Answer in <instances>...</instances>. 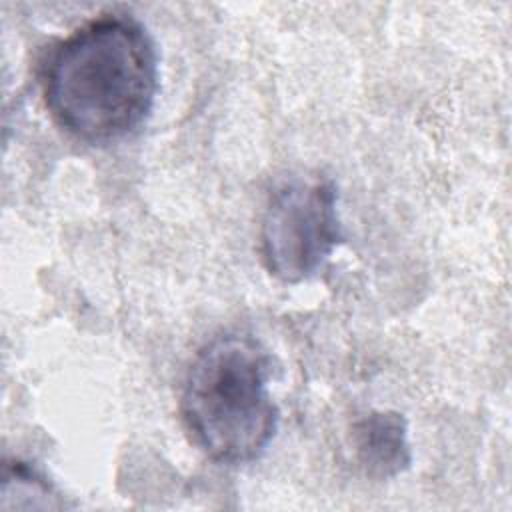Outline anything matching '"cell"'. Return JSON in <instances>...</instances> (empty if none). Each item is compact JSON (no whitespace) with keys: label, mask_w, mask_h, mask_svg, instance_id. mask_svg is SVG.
Returning a JSON list of instances; mask_svg holds the SVG:
<instances>
[{"label":"cell","mask_w":512,"mask_h":512,"mask_svg":"<svg viewBox=\"0 0 512 512\" xmlns=\"http://www.w3.org/2000/svg\"><path fill=\"white\" fill-rule=\"evenodd\" d=\"M268 380L270 356L256 338L226 332L206 342L180 394V414L196 448L218 464L260 458L280 420Z\"/></svg>","instance_id":"7a4b0ae2"},{"label":"cell","mask_w":512,"mask_h":512,"mask_svg":"<svg viewBox=\"0 0 512 512\" xmlns=\"http://www.w3.org/2000/svg\"><path fill=\"white\" fill-rule=\"evenodd\" d=\"M338 194L330 178H290L268 198L260 224L266 270L296 284L312 278L342 242Z\"/></svg>","instance_id":"3957f363"},{"label":"cell","mask_w":512,"mask_h":512,"mask_svg":"<svg viewBox=\"0 0 512 512\" xmlns=\"http://www.w3.org/2000/svg\"><path fill=\"white\" fill-rule=\"evenodd\" d=\"M352 446L360 468L374 480L394 478L412 462L406 420L392 410H372L356 420Z\"/></svg>","instance_id":"277c9868"},{"label":"cell","mask_w":512,"mask_h":512,"mask_svg":"<svg viewBox=\"0 0 512 512\" xmlns=\"http://www.w3.org/2000/svg\"><path fill=\"white\" fill-rule=\"evenodd\" d=\"M44 102L70 136L98 144L138 130L152 112L158 58L130 14H104L66 36L44 66Z\"/></svg>","instance_id":"6da1fadb"},{"label":"cell","mask_w":512,"mask_h":512,"mask_svg":"<svg viewBox=\"0 0 512 512\" xmlns=\"http://www.w3.org/2000/svg\"><path fill=\"white\" fill-rule=\"evenodd\" d=\"M0 510H54L64 508L56 488L32 466L20 460L4 462Z\"/></svg>","instance_id":"5b68a950"}]
</instances>
